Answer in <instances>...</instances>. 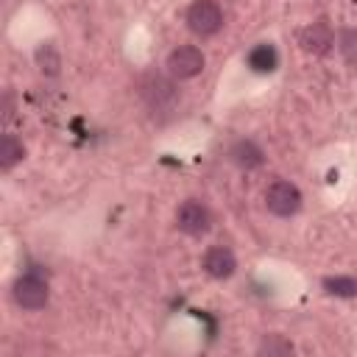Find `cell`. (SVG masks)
I'll return each mask as SVG.
<instances>
[{
  "instance_id": "cell-1",
  "label": "cell",
  "mask_w": 357,
  "mask_h": 357,
  "mask_svg": "<svg viewBox=\"0 0 357 357\" xmlns=\"http://www.w3.org/2000/svg\"><path fill=\"white\" fill-rule=\"evenodd\" d=\"M220 25H223V11H220V6L215 0H195V3H190V8H187V28L195 36H201V39L215 36L220 31Z\"/></svg>"
},
{
  "instance_id": "cell-2",
  "label": "cell",
  "mask_w": 357,
  "mask_h": 357,
  "mask_svg": "<svg viewBox=\"0 0 357 357\" xmlns=\"http://www.w3.org/2000/svg\"><path fill=\"white\" fill-rule=\"evenodd\" d=\"M204 64H206V59H204L201 47H195V45H181V47L170 50V56H167V61H165L167 75L176 78V81H190V78H195V75L204 70Z\"/></svg>"
},
{
  "instance_id": "cell-3",
  "label": "cell",
  "mask_w": 357,
  "mask_h": 357,
  "mask_svg": "<svg viewBox=\"0 0 357 357\" xmlns=\"http://www.w3.org/2000/svg\"><path fill=\"white\" fill-rule=\"evenodd\" d=\"M265 206L276 218H293L301 209V192L296 184L279 178L265 190Z\"/></svg>"
},
{
  "instance_id": "cell-4",
  "label": "cell",
  "mask_w": 357,
  "mask_h": 357,
  "mask_svg": "<svg viewBox=\"0 0 357 357\" xmlns=\"http://www.w3.org/2000/svg\"><path fill=\"white\" fill-rule=\"evenodd\" d=\"M176 226H178L184 234H190V237H204V234L209 231V226H212V212H209V206H206L204 201L187 198V201L176 209Z\"/></svg>"
},
{
  "instance_id": "cell-5",
  "label": "cell",
  "mask_w": 357,
  "mask_h": 357,
  "mask_svg": "<svg viewBox=\"0 0 357 357\" xmlns=\"http://www.w3.org/2000/svg\"><path fill=\"white\" fill-rule=\"evenodd\" d=\"M11 296L17 301V307L22 310H42L50 298V290H47V282L33 276V273H25V276H17L14 284H11Z\"/></svg>"
},
{
  "instance_id": "cell-6",
  "label": "cell",
  "mask_w": 357,
  "mask_h": 357,
  "mask_svg": "<svg viewBox=\"0 0 357 357\" xmlns=\"http://www.w3.org/2000/svg\"><path fill=\"white\" fill-rule=\"evenodd\" d=\"M332 42H335V33H332V28H329L326 20H315V22H310V25L298 33L301 50H304V53H312V56H324V53L332 47Z\"/></svg>"
},
{
  "instance_id": "cell-7",
  "label": "cell",
  "mask_w": 357,
  "mask_h": 357,
  "mask_svg": "<svg viewBox=\"0 0 357 357\" xmlns=\"http://www.w3.org/2000/svg\"><path fill=\"white\" fill-rule=\"evenodd\" d=\"M201 265H204V271H206L212 279H229V276L237 271L234 251L226 248V245H212V248H206Z\"/></svg>"
},
{
  "instance_id": "cell-8",
  "label": "cell",
  "mask_w": 357,
  "mask_h": 357,
  "mask_svg": "<svg viewBox=\"0 0 357 357\" xmlns=\"http://www.w3.org/2000/svg\"><path fill=\"white\" fill-rule=\"evenodd\" d=\"M142 98L151 109H167L173 100H176V89L167 78L162 75H148L145 84H142Z\"/></svg>"
},
{
  "instance_id": "cell-9",
  "label": "cell",
  "mask_w": 357,
  "mask_h": 357,
  "mask_svg": "<svg viewBox=\"0 0 357 357\" xmlns=\"http://www.w3.org/2000/svg\"><path fill=\"white\" fill-rule=\"evenodd\" d=\"M229 159H231L240 170H254V167H259V165L265 162V153H262V148H259L257 142H251V139H237V142L229 148Z\"/></svg>"
},
{
  "instance_id": "cell-10",
  "label": "cell",
  "mask_w": 357,
  "mask_h": 357,
  "mask_svg": "<svg viewBox=\"0 0 357 357\" xmlns=\"http://www.w3.org/2000/svg\"><path fill=\"white\" fill-rule=\"evenodd\" d=\"M245 61H248V67H251L254 73L268 75V73H273V70L279 67V50H276L271 42H259V45H254V47L248 50Z\"/></svg>"
},
{
  "instance_id": "cell-11",
  "label": "cell",
  "mask_w": 357,
  "mask_h": 357,
  "mask_svg": "<svg viewBox=\"0 0 357 357\" xmlns=\"http://www.w3.org/2000/svg\"><path fill=\"white\" fill-rule=\"evenodd\" d=\"M22 156H25V145L14 134H3L0 137V167L11 170L17 162H22Z\"/></svg>"
},
{
  "instance_id": "cell-12",
  "label": "cell",
  "mask_w": 357,
  "mask_h": 357,
  "mask_svg": "<svg viewBox=\"0 0 357 357\" xmlns=\"http://www.w3.org/2000/svg\"><path fill=\"white\" fill-rule=\"evenodd\" d=\"M36 67H39V73L47 75V78L59 75V70H61V56H59V50H56L53 45H39V47H36Z\"/></svg>"
},
{
  "instance_id": "cell-13",
  "label": "cell",
  "mask_w": 357,
  "mask_h": 357,
  "mask_svg": "<svg viewBox=\"0 0 357 357\" xmlns=\"http://www.w3.org/2000/svg\"><path fill=\"white\" fill-rule=\"evenodd\" d=\"M324 290L329 296H337V298H354L357 296V279H351V276H326Z\"/></svg>"
},
{
  "instance_id": "cell-14",
  "label": "cell",
  "mask_w": 357,
  "mask_h": 357,
  "mask_svg": "<svg viewBox=\"0 0 357 357\" xmlns=\"http://www.w3.org/2000/svg\"><path fill=\"white\" fill-rule=\"evenodd\" d=\"M257 351H259V354H268V357H284V354H293V343L284 340L282 335H268V337L259 343Z\"/></svg>"
},
{
  "instance_id": "cell-15",
  "label": "cell",
  "mask_w": 357,
  "mask_h": 357,
  "mask_svg": "<svg viewBox=\"0 0 357 357\" xmlns=\"http://www.w3.org/2000/svg\"><path fill=\"white\" fill-rule=\"evenodd\" d=\"M337 47H340V56H343L349 64H357V28L343 31L340 39H337Z\"/></svg>"
}]
</instances>
